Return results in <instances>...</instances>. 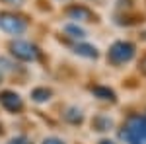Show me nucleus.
<instances>
[{
  "mask_svg": "<svg viewBox=\"0 0 146 144\" xmlns=\"http://www.w3.org/2000/svg\"><path fill=\"white\" fill-rule=\"evenodd\" d=\"M121 138L127 144H146V117L133 115L125 123Z\"/></svg>",
  "mask_w": 146,
  "mask_h": 144,
  "instance_id": "f257e3e1",
  "label": "nucleus"
},
{
  "mask_svg": "<svg viewBox=\"0 0 146 144\" xmlns=\"http://www.w3.org/2000/svg\"><path fill=\"white\" fill-rule=\"evenodd\" d=\"M135 45L129 43V41H117V43L111 45L109 53H107V58L111 60L113 64H125L129 62L133 56H135Z\"/></svg>",
  "mask_w": 146,
  "mask_h": 144,
  "instance_id": "f03ea898",
  "label": "nucleus"
},
{
  "mask_svg": "<svg viewBox=\"0 0 146 144\" xmlns=\"http://www.w3.org/2000/svg\"><path fill=\"white\" fill-rule=\"evenodd\" d=\"M0 27L8 33H22L23 29L27 27V23L23 18L16 16V14H8V12H2L0 14Z\"/></svg>",
  "mask_w": 146,
  "mask_h": 144,
  "instance_id": "7ed1b4c3",
  "label": "nucleus"
},
{
  "mask_svg": "<svg viewBox=\"0 0 146 144\" xmlns=\"http://www.w3.org/2000/svg\"><path fill=\"white\" fill-rule=\"evenodd\" d=\"M10 51H12V55L16 58H20V60H35L39 56L37 47L27 43V41H14L10 45Z\"/></svg>",
  "mask_w": 146,
  "mask_h": 144,
  "instance_id": "20e7f679",
  "label": "nucleus"
},
{
  "mask_svg": "<svg viewBox=\"0 0 146 144\" xmlns=\"http://www.w3.org/2000/svg\"><path fill=\"white\" fill-rule=\"evenodd\" d=\"M0 103H2L8 111H12V113L22 111V107H23L22 98H20L16 92H2V94H0Z\"/></svg>",
  "mask_w": 146,
  "mask_h": 144,
  "instance_id": "39448f33",
  "label": "nucleus"
},
{
  "mask_svg": "<svg viewBox=\"0 0 146 144\" xmlns=\"http://www.w3.org/2000/svg\"><path fill=\"white\" fill-rule=\"evenodd\" d=\"M66 16H70L72 20H82V22H92L94 20L92 10H88L86 6H70L66 10Z\"/></svg>",
  "mask_w": 146,
  "mask_h": 144,
  "instance_id": "423d86ee",
  "label": "nucleus"
},
{
  "mask_svg": "<svg viewBox=\"0 0 146 144\" xmlns=\"http://www.w3.org/2000/svg\"><path fill=\"white\" fill-rule=\"evenodd\" d=\"M94 92V96H98L100 100H109V101H115V92L109 88H105V86H94L92 88Z\"/></svg>",
  "mask_w": 146,
  "mask_h": 144,
  "instance_id": "0eeeda50",
  "label": "nucleus"
},
{
  "mask_svg": "<svg viewBox=\"0 0 146 144\" xmlns=\"http://www.w3.org/2000/svg\"><path fill=\"white\" fill-rule=\"evenodd\" d=\"M74 53H76V55H82V56H88V58H96V56H98L96 47H92V45H84V43L76 45V47H74Z\"/></svg>",
  "mask_w": 146,
  "mask_h": 144,
  "instance_id": "6e6552de",
  "label": "nucleus"
},
{
  "mask_svg": "<svg viewBox=\"0 0 146 144\" xmlns=\"http://www.w3.org/2000/svg\"><path fill=\"white\" fill-rule=\"evenodd\" d=\"M31 98H33L35 101H47L49 98H51V90H47V88H35L33 92H31Z\"/></svg>",
  "mask_w": 146,
  "mask_h": 144,
  "instance_id": "1a4fd4ad",
  "label": "nucleus"
},
{
  "mask_svg": "<svg viewBox=\"0 0 146 144\" xmlns=\"http://www.w3.org/2000/svg\"><path fill=\"white\" fill-rule=\"evenodd\" d=\"M94 127H96L98 131H109V129H111V119L96 117V119H94Z\"/></svg>",
  "mask_w": 146,
  "mask_h": 144,
  "instance_id": "9d476101",
  "label": "nucleus"
},
{
  "mask_svg": "<svg viewBox=\"0 0 146 144\" xmlns=\"http://www.w3.org/2000/svg\"><path fill=\"white\" fill-rule=\"evenodd\" d=\"M64 117H66V121L72 123V125H80V123H82V115H80V111H76V109H68L66 113H64Z\"/></svg>",
  "mask_w": 146,
  "mask_h": 144,
  "instance_id": "9b49d317",
  "label": "nucleus"
},
{
  "mask_svg": "<svg viewBox=\"0 0 146 144\" xmlns=\"http://www.w3.org/2000/svg\"><path fill=\"white\" fill-rule=\"evenodd\" d=\"M64 31H66V33L70 35V37H76V39H82V37L86 35V33H84V29H80L78 25H72V23L64 27Z\"/></svg>",
  "mask_w": 146,
  "mask_h": 144,
  "instance_id": "f8f14e48",
  "label": "nucleus"
},
{
  "mask_svg": "<svg viewBox=\"0 0 146 144\" xmlns=\"http://www.w3.org/2000/svg\"><path fill=\"white\" fill-rule=\"evenodd\" d=\"M43 144H64V142H62L60 138H45Z\"/></svg>",
  "mask_w": 146,
  "mask_h": 144,
  "instance_id": "ddd939ff",
  "label": "nucleus"
},
{
  "mask_svg": "<svg viewBox=\"0 0 146 144\" xmlns=\"http://www.w3.org/2000/svg\"><path fill=\"white\" fill-rule=\"evenodd\" d=\"M140 70H142V72L146 74V56L142 58V60H140Z\"/></svg>",
  "mask_w": 146,
  "mask_h": 144,
  "instance_id": "4468645a",
  "label": "nucleus"
},
{
  "mask_svg": "<svg viewBox=\"0 0 146 144\" xmlns=\"http://www.w3.org/2000/svg\"><path fill=\"white\" fill-rule=\"evenodd\" d=\"M100 144H113V142H111V140H101Z\"/></svg>",
  "mask_w": 146,
  "mask_h": 144,
  "instance_id": "2eb2a0df",
  "label": "nucleus"
},
{
  "mask_svg": "<svg viewBox=\"0 0 146 144\" xmlns=\"http://www.w3.org/2000/svg\"><path fill=\"white\" fill-rule=\"evenodd\" d=\"M0 131H2V129H0Z\"/></svg>",
  "mask_w": 146,
  "mask_h": 144,
  "instance_id": "dca6fc26",
  "label": "nucleus"
}]
</instances>
